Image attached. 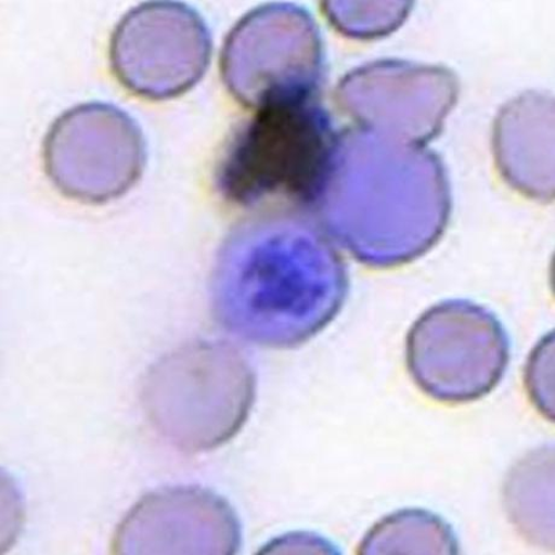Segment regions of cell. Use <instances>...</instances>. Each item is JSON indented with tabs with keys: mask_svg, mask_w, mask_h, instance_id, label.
<instances>
[{
	"mask_svg": "<svg viewBox=\"0 0 555 555\" xmlns=\"http://www.w3.org/2000/svg\"><path fill=\"white\" fill-rule=\"evenodd\" d=\"M198 345L158 365L149 384V414L181 450L208 451L241 429L251 405L250 369L236 350Z\"/></svg>",
	"mask_w": 555,
	"mask_h": 555,
	"instance_id": "3",
	"label": "cell"
},
{
	"mask_svg": "<svg viewBox=\"0 0 555 555\" xmlns=\"http://www.w3.org/2000/svg\"><path fill=\"white\" fill-rule=\"evenodd\" d=\"M232 137L217 170L221 195L242 207L275 198L307 201L325 180L330 135L313 106L274 88Z\"/></svg>",
	"mask_w": 555,
	"mask_h": 555,
	"instance_id": "2",
	"label": "cell"
},
{
	"mask_svg": "<svg viewBox=\"0 0 555 555\" xmlns=\"http://www.w3.org/2000/svg\"><path fill=\"white\" fill-rule=\"evenodd\" d=\"M208 37L199 20L175 5L147 4L128 13L112 38L115 76L128 90L165 98L185 90L206 67Z\"/></svg>",
	"mask_w": 555,
	"mask_h": 555,
	"instance_id": "6",
	"label": "cell"
},
{
	"mask_svg": "<svg viewBox=\"0 0 555 555\" xmlns=\"http://www.w3.org/2000/svg\"><path fill=\"white\" fill-rule=\"evenodd\" d=\"M505 361V339L498 324L466 304H448L426 314L409 340L416 382L446 401H467L487 392Z\"/></svg>",
	"mask_w": 555,
	"mask_h": 555,
	"instance_id": "5",
	"label": "cell"
},
{
	"mask_svg": "<svg viewBox=\"0 0 555 555\" xmlns=\"http://www.w3.org/2000/svg\"><path fill=\"white\" fill-rule=\"evenodd\" d=\"M361 553L456 554L451 526L428 511L408 509L383 519L372 529Z\"/></svg>",
	"mask_w": 555,
	"mask_h": 555,
	"instance_id": "7",
	"label": "cell"
},
{
	"mask_svg": "<svg viewBox=\"0 0 555 555\" xmlns=\"http://www.w3.org/2000/svg\"><path fill=\"white\" fill-rule=\"evenodd\" d=\"M46 164L64 195L106 202L125 194L141 176L143 138L131 117L116 106L81 104L52 125Z\"/></svg>",
	"mask_w": 555,
	"mask_h": 555,
	"instance_id": "4",
	"label": "cell"
},
{
	"mask_svg": "<svg viewBox=\"0 0 555 555\" xmlns=\"http://www.w3.org/2000/svg\"><path fill=\"white\" fill-rule=\"evenodd\" d=\"M211 308L228 333L249 344H302L335 317L345 298L333 281L297 280L278 266L263 222L242 228L223 249L211 282Z\"/></svg>",
	"mask_w": 555,
	"mask_h": 555,
	"instance_id": "1",
	"label": "cell"
}]
</instances>
